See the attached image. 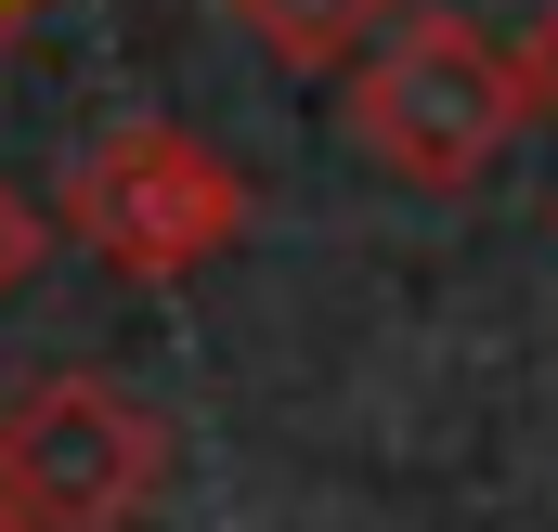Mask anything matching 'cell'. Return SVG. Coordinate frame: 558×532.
<instances>
[{
    "label": "cell",
    "instance_id": "ba28073f",
    "mask_svg": "<svg viewBox=\"0 0 558 532\" xmlns=\"http://www.w3.org/2000/svg\"><path fill=\"white\" fill-rule=\"evenodd\" d=\"M0 532H13V507H0Z\"/></svg>",
    "mask_w": 558,
    "mask_h": 532
},
{
    "label": "cell",
    "instance_id": "8992f818",
    "mask_svg": "<svg viewBox=\"0 0 558 532\" xmlns=\"http://www.w3.org/2000/svg\"><path fill=\"white\" fill-rule=\"evenodd\" d=\"M39 234H52V221H39V208H26V195L0 182V299H13L26 273H39Z\"/></svg>",
    "mask_w": 558,
    "mask_h": 532
},
{
    "label": "cell",
    "instance_id": "5b68a950",
    "mask_svg": "<svg viewBox=\"0 0 558 532\" xmlns=\"http://www.w3.org/2000/svg\"><path fill=\"white\" fill-rule=\"evenodd\" d=\"M507 52H520V92H533V118H558V0L520 26V39H507Z\"/></svg>",
    "mask_w": 558,
    "mask_h": 532
},
{
    "label": "cell",
    "instance_id": "52a82bcc",
    "mask_svg": "<svg viewBox=\"0 0 558 532\" xmlns=\"http://www.w3.org/2000/svg\"><path fill=\"white\" fill-rule=\"evenodd\" d=\"M26 13H39V0H0V39H13V26H26Z\"/></svg>",
    "mask_w": 558,
    "mask_h": 532
},
{
    "label": "cell",
    "instance_id": "3957f363",
    "mask_svg": "<svg viewBox=\"0 0 558 532\" xmlns=\"http://www.w3.org/2000/svg\"><path fill=\"white\" fill-rule=\"evenodd\" d=\"M169 481V428L118 377H39L0 402V507L13 532H131Z\"/></svg>",
    "mask_w": 558,
    "mask_h": 532
},
{
    "label": "cell",
    "instance_id": "7a4b0ae2",
    "mask_svg": "<svg viewBox=\"0 0 558 532\" xmlns=\"http://www.w3.org/2000/svg\"><path fill=\"white\" fill-rule=\"evenodd\" d=\"M65 234L105 273L169 286V273H208L247 234V182H234L221 143L182 131V118H118V131L78 143V169H65Z\"/></svg>",
    "mask_w": 558,
    "mask_h": 532
},
{
    "label": "cell",
    "instance_id": "6da1fadb",
    "mask_svg": "<svg viewBox=\"0 0 558 532\" xmlns=\"http://www.w3.org/2000/svg\"><path fill=\"white\" fill-rule=\"evenodd\" d=\"M533 118V92H520V52L494 39V26H468V13H403L364 65H351V143L390 169V182H416V195H468L507 131Z\"/></svg>",
    "mask_w": 558,
    "mask_h": 532
},
{
    "label": "cell",
    "instance_id": "277c9868",
    "mask_svg": "<svg viewBox=\"0 0 558 532\" xmlns=\"http://www.w3.org/2000/svg\"><path fill=\"white\" fill-rule=\"evenodd\" d=\"M260 52H286V65H364L416 0H221Z\"/></svg>",
    "mask_w": 558,
    "mask_h": 532
}]
</instances>
